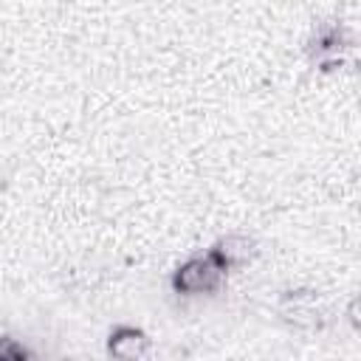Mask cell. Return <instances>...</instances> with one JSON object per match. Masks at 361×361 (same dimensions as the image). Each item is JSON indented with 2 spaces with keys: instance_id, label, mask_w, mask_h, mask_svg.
Listing matches in <instances>:
<instances>
[{
  "instance_id": "obj_1",
  "label": "cell",
  "mask_w": 361,
  "mask_h": 361,
  "mask_svg": "<svg viewBox=\"0 0 361 361\" xmlns=\"http://www.w3.org/2000/svg\"><path fill=\"white\" fill-rule=\"evenodd\" d=\"M226 276H228V268L209 248L203 254H192L189 259H183L172 271L169 288L178 296H203V293L220 290V285L226 282Z\"/></svg>"
},
{
  "instance_id": "obj_2",
  "label": "cell",
  "mask_w": 361,
  "mask_h": 361,
  "mask_svg": "<svg viewBox=\"0 0 361 361\" xmlns=\"http://www.w3.org/2000/svg\"><path fill=\"white\" fill-rule=\"evenodd\" d=\"M279 322H285L293 330H319L324 324V302L316 288L299 285L285 288L274 305Z\"/></svg>"
},
{
  "instance_id": "obj_3",
  "label": "cell",
  "mask_w": 361,
  "mask_h": 361,
  "mask_svg": "<svg viewBox=\"0 0 361 361\" xmlns=\"http://www.w3.org/2000/svg\"><path fill=\"white\" fill-rule=\"evenodd\" d=\"M355 48V34L350 31V25L344 23H322L313 28V34L307 37V59L316 65L322 59H330V56H347V51Z\"/></svg>"
},
{
  "instance_id": "obj_4",
  "label": "cell",
  "mask_w": 361,
  "mask_h": 361,
  "mask_svg": "<svg viewBox=\"0 0 361 361\" xmlns=\"http://www.w3.org/2000/svg\"><path fill=\"white\" fill-rule=\"evenodd\" d=\"M107 355L118 358V361H138L147 358L152 353V338L147 336L144 327L135 324H116L107 333Z\"/></svg>"
},
{
  "instance_id": "obj_5",
  "label": "cell",
  "mask_w": 361,
  "mask_h": 361,
  "mask_svg": "<svg viewBox=\"0 0 361 361\" xmlns=\"http://www.w3.org/2000/svg\"><path fill=\"white\" fill-rule=\"evenodd\" d=\"M209 248H212L214 257L228 268V274H231V271H240V268H245V265H251V262L257 259V254H259L257 240L248 237V234H226V237H217Z\"/></svg>"
},
{
  "instance_id": "obj_6",
  "label": "cell",
  "mask_w": 361,
  "mask_h": 361,
  "mask_svg": "<svg viewBox=\"0 0 361 361\" xmlns=\"http://www.w3.org/2000/svg\"><path fill=\"white\" fill-rule=\"evenodd\" d=\"M34 353L25 347V344H20V341H14V338H3L0 341V358H6V361H28Z\"/></svg>"
},
{
  "instance_id": "obj_7",
  "label": "cell",
  "mask_w": 361,
  "mask_h": 361,
  "mask_svg": "<svg viewBox=\"0 0 361 361\" xmlns=\"http://www.w3.org/2000/svg\"><path fill=\"white\" fill-rule=\"evenodd\" d=\"M344 316H347V322H350L355 330H361V293H355V296L347 302Z\"/></svg>"
}]
</instances>
